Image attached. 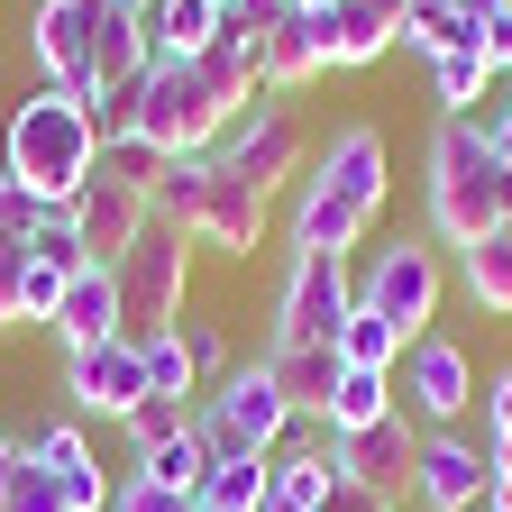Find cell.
I'll return each mask as SVG.
<instances>
[{"mask_svg": "<svg viewBox=\"0 0 512 512\" xmlns=\"http://www.w3.org/2000/svg\"><path fill=\"white\" fill-rule=\"evenodd\" d=\"M394 202V156H384V128L375 119H348L330 128V147H320L293 183V247H330V256H357L366 229L384 220Z\"/></svg>", "mask_w": 512, "mask_h": 512, "instance_id": "obj_1", "label": "cell"}, {"mask_svg": "<svg viewBox=\"0 0 512 512\" xmlns=\"http://www.w3.org/2000/svg\"><path fill=\"white\" fill-rule=\"evenodd\" d=\"M0 174L28 183L46 211H74V192L101 174V128L74 92L55 83H28V101L10 110V128H0Z\"/></svg>", "mask_w": 512, "mask_h": 512, "instance_id": "obj_2", "label": "cell"}, {"mask_svg": "<svg viewBox=\"0 0 512 512\" xmlns=\"http://www.w3.org/2000/svg\"><path fill=\"white\" fill-rule=\"evenodd\" d=\"M421 211L439 247H476L485 229L512 220V174L485 138V119H439L430 156H421Z\"/></svg>", "mask_w": 512, "mask_h": 512, "instance_id": "obj_3", "label": "cell"}, {"mask_svg": "<svg viewBox=\"0 0 512 512\" xmlns=\"http://www.w3.org/2000/svg\"><path fill=\"white\" fill-rule=\"evenodd\" d=\"M293 430H311V421H293V403H284V384H275L266 357H238L211 394H192V439H202L211 467L220 458H275Z\"/></svg>", "mask_w": 512, "mask_h": 512, "instance_id": "obj_4", "label": "cell"}, {"mask_svg": "<svg viewBox=\"0 0 512 512\" xmlns=\"http://www.w3.org/2000/svg\"><path fill=\"white\" fill-rule=\"evenodd\" d=\"M110 275H119V330L128 339L174 330V320H183V293H192V229H174V220L147 211V229L128 238V256H119Z\"/></svg>", "mask_w": 512, "mask_h": 512, "instance_id": "obj_5", "label": "cell"}, {"mask_svg": "<svg viewBox=\"0 0 512 512\" xmlns=\"http://www.w3.org/2000/svg\"><path fill=\"white\" fill-rule=\"evenodd\" d=\"M229 101L211 92L202 64H147V92H138V138L165 156H211L229 138Z\"/></svg>", "mask_w": 512, "mask_h": 512, "instance_id": "obj_6", "label": "cell"}, {"mask_svg": "<svg viewBox=\"0 0 512 512\" xmlns=\"http://www.w3.org/2000/svg\"><path fill=\"white\" fill-rule=\"evenodd\" d=\"M439 293H448V266H439L430 238H394V247H375L366 266H357V302L375 320H394L403 348L439 330Z\"/></svg>", "mask_w": 512, "mask_h": 512, "instance_id": "obj_7", "label": "cell"}, {"mask_svg": "<svg viewBox=\"0 0 512 512\" xmlns=\"http://www.w3.org/2000/svg\"><path fill=\"white\" fill-rule=\"evenodd\" d=\"M357 311V275L348 256L330 247H293L284 256V284H275V348H311V339H339V320Z\"/></svg>", "mask_w": 512, "mask_h": 512, "instance_id": "obj_8", "label": "cell"}, {"mask_svg": "<svg viewBox=\"0 0 512 512\" xmlns=\"http://www.w3.org/2000/svg\"><path fill=\"white\" fill-rule=\"evenodd\" d=\"M211 156H220L238 183H256V192L275 202L284 183H302V165H311V138H302L293 101H284V92H266L256 110H238V119H229V138H220Z\"/></svg>", "mask_w": 512, "mask_h": 512, "instance_id": "obj_9", "label": "cell"}, {"mask_svg": "<svg viewBox=\"0 0 512 512\" xmlns=\"http://www.w3.org/2000/svg\"><path fill=\"white\" fill-rule=\"evenodd\" d=\"M394 394H403V421L412 430H467V412H476V357L448 330H430V339L403 348Z\"/></svg>", "mask_w": 512, "mask_h": 512, "instance_id": "obj_10", "label": "cell"}, {"mask_svg": "<svg viewBox=\"0 0 512 512\" xmlns=\"http://www.w3.org/2000/svg\"><path fill=\"white\" fill-rule=\"evenodd\" d=\"M92 46H101V0H37L28 19V55L55 92L92 101Z\"/></svg>", "mask_w": 512, "mask_h": 512, "instance_id": "obj_11", "label": "cell"}, {"mask_svg": "<svg viewBox=\"0 0 512 512\" xmlns=\"http://www.w3.org/2000/svg\"><path fill=\"white\" fill-rule=\"evenodd\" d=\"M485 439L467 430H421V458H412V503L421 512H485Z\"/></svg>", "mask_w": 512, "mask_h": 512, "instance_id": "obj_12", "label": "cell"}, {"mask_svg": "<svg viewBox=\"0 0 512 512\" xmlns=\"http://www.w3.org/2000/svg\"><path fill=\"white\" fill-rule=\"evenodd\" d=\"M64 394H74V412H92V421H128L147 403V357H138V339H101V348H74L64 357Z\"/></svg>", "mask_w": 512, "mask_h": 512, "instance_id": "obj_13", "label": "cell"}, {"mask_svg": "<svg viewBox=\"0 0 512 512\" xmlns=\"http://www.w3.org/2000/svg\"><path fill=\"white\" fill-rule=\"evenodd\" d=\"M266 192L256 183H238L220 156H211V174H202V211H192V247H211V256H256L266 247Z\"/></svg>", "mask_w": 512, "mask_h": 512, "instance_id": "obj_14", "label": "cell"}, {"mask_svg": "<svg viewBox=\"0 0 512 512\" xmlns=\"http://www.w3.org/2000/svg\"><path fill=\"white\" fill-rule=\"evenodd\" d=\"M412 458H421V430L394 412V421H375V430H348V439H330V467L339 476H357V485H375V494H412Z\"/></svg>", "mask_w": 512, "mask_h": 512, "instance_id": "obj_15", "label": "cell"}, {"mask_svg": "<svg viewBox=\"0 0 512 512\" xmlns=\"http://www.w3.org/2000/svg\"><path fill=\"white\" fill-rule=\"evenodd\" d=\"M28 458H37L46 476H55L64 512H110V467L92 458L83 421H37V430H28Z\"/></svg>", "mask_w": 512, "mask_h": 512, "instance_id": "obj_16", "label": "cell"}, {"mask_svg": "<svg viewBox=\"0 0 512 512\" xmlns=\"http://www.w3.org/2000/svg\"><path fill=\"white\" fill-rule=\"evenodd\" d=\"M64 220H74V238H83V256H92V266H119V256H128V238L147 229V192H128V183L92 174V183L74 192V211H64Z\"/></svg>", "mask_w": 512, "mask_h": 512, "instance_id": "obj_17", "label": "cell"}, {"mask_svg": "<svg viewBox=\"0 0 512 512\" xmlns=\"http://www.w3.org/2000/svg\"><path fill=\"white\" fill-rule=\"evenodd\" d=\"M330 430H293L266 458V503L256 512H330Z\"/></svg>", "mask_w": 512, "mask_h": 512, "instance_id": "obj_18", "label": "cell"}, {"mask_svg": "<svg viewBox=\"0 0 512 512\" xmlns=\"http://www.w3.org/2000/svg\"><path fill=\"white\" fill-rule=\"evenodd\" d=\"M256 64H266V92H302L311 74H330V10H284Z\"/></svg>", "mask_w": 512, "mask_h": 512, "instance_id": "obj_19", "label": "cell"}, {"mask_svg": "<svg viewBox=\"0 0 512 512\" xmlns=\"http://www.w3.org/2000/svg\"><path fill=\"white\" fill-rule=\"evenodd\" d=\"M46 330H55V348H64V357L119 339V275H110V266H83L74 284H64V302H55Z\"/></svg>", "mask_w": 512, "mask_h": 512, "instance_id": "obj_20", "label": "cell"}, {"mask_svg": "<svg viewBox=\"0 0 512 512\" xmlns=\"http://www.w3.org/2000/svg\"><path fill=\"white\" fill-rule=\"evenodd\" d=\"M266 366H275V384H284L293 421L320 430V412H330V394H339V348H330V339H311V348H266Z\"/></svg>", "mask_w": 512, "mask_h": 512, "instance_id": "obj_21", "label": "cell"}, {"mask_svg": "<svg viewBox=\"0 0 512 512\" xmlns=\"http://www.w3.org/2000/svg\"><path fill=\"white\" fill-rule=\"evenodd\" d=\"M403 37V19L366 10V0H330V74H366V64H384Z\"/></svg>", "mask_w": 512, "mask_h": 512, "instance_id": "obj_22", "label": "cell"}, {"mask_svg": "<svg viewBox=\"0 0 512 512\" xmlns=\"http://www.w3.org/2000/svg\"><path fill=\"white\" fill-rule=\"evenodd\" d=\"M394 412H403L394 375H375V366H339V394H330V412H320V430L348 439V430H375V421H394Z\"/></svg>", "mask_w": 512, "mask_h": 512, "instance_id": "obj_23", "label": "cell"}, {"mask_svg": "<svg viewBox=\"0 0 512 512\" xmlns=\"http://www.w3.org/2000/svg\"><path fill=\"white\" fill-rule=\"evenodd\" d=\"M220 37V10L211 0H147V55L156 64H192Z\"/></svg>", "mask_w": 512, "mask_h": 512, "instance_id": "obj_24", "label": "cell"}, {"mask_svg": "<svg viewBox=\"0 0 512 512\" xmlns=\"http://www.w3.org/2000/svg\"><path fill=\"white\" fill-rule=\"evenodd\" d=\"M458 284H467V302H476V311L512 320V220H503V229H485L476 247H458Z\"/></svg>", "mask_w": 512, "mask_h": 512, "instance_id": "obj_25", "label": "cell"}, {"mask_svg": "<svg viewBox=\"0 0 512 512\" xmlns=\"http://www.w3.org/2000/svg\"><path fill=\"white\" fill-rule=\"evenodd\" d=\"M503 74H494V55L485 46H448V55H430V101H439V119H476V92H494Z\"/></svg>", "mask_w": 512, "mask_h": 512, "instance_id": "obj_26", "label": "cell"}, {"mask_svg": "<svg viewBox=\"0 0 512 512\" xmlns=\"http://www.w3.org/2000/svg\"><path fill=\"white\" fill-rule=\"evenodd\" d=\"M330 348H339V366H375V375H394V366H403V330H394V320H375L366 302L339 320V339H330Z\"/></svg>", "mask_w": 512, "mask_h": 512, "instance_id": "obj_27", "label": "cell"}, {"mask_svg": "<svg viewBox=\"0 0 512 512\" xmlns=\"http://www.w3.org/2000/svg\"><path fill=\"white\" fill-rule=\"evenodd\" d=\"M138 357H147V394H174V403L202 394V375H192V357H183V320L156 330V339H138Z\"/></svg>", "mask_w": 512, "mask_h": 512, "instance_id": "obj_28", "label": "cell"}, {"mask_svg": "<svg viewBox=\"0 0 512 512\" xmlns=\"http://www.w3.org/2000/svg\"><path fill=\"white\" fill-rule=\"evenodd\" d=\"M183 430H192V403H174V394H147L138 412L119 421V439H128V458H156V448H165V439H183Z\"/></svg>", "mask_w": 512, "mask_h": 512, "instance_id": "obj_29", "label": "cell"}, {"mask_svg": "<svg viewBox=\"0 0 512 512\" xmlns=\"http://www.w3.org/2000/svg\"><path fill=\"white\" fill-rule=\"evenodd\" d=\"M266 503V458H220L202 476V512H256Z\"/></svg>", "mask_w": 512, "mask_h": 512, "instance_id": "obj_30", "label": "cell"}, {"mask_svg": "<svg viewBox=\"0 0 512 512\" xmlns=\"http://www.w3.org/2000/svg\"><path fill=\"white\" fill-rule=\"evenodd\" d=\"M202 174H211V156H174L156 174V192H147V211L174 220V229H192V211H202Z\"/></svg>", "mask_w": 512, "mask_h": 512, "instance_id": "obj_31", "label": "cell"}, {"mask_svg": "<svg viewBox=\"0 0 512 512\" xmlns=\"http://www.w3.org/2000/svg\"><path fill=\"white\" fill-rule=\"evenodd\" d=\"M0 512H64V494H55V476L28 458V439L10 448V476H0Z\"/></svg>", "mask_w": 512, "mask_h": 512, "instance_id": "obj_32", "label": "cell"}, {"mask_svg": "<svg viewBox=\"0 0 512 512\" xmlns=\"http://www.w3.org/2000/svg\"><path fill=\"white\" fill-rule=\"evenodd\" d=\"M165 165H174V156H165V147H147V138H110V147H101V174H110V183H128V192H156V174H165Z\"/></svg>", "mask_w": 512, "mask_h": 512, "instance_id": "obj_33", "label": "cell"}, {"mask_svg": "<svg viewBox=\"0 0 512 512\" xmlns=\"http://www.w3.org/2000/svg\"><path fill=\"white\" fill-rule=\"evenodd\" d=\"M138 476H156V485H183V494H202V476H211V458H202V439H165L156 458H138Z\"/></svg>", "mask_w": 512, "mask_h": 512, "instance_id": "obj_34", "label": "cell"}, {"mask_svg": "<svg viewBox=\"0 0 512 512\" xmlns=\"http://www.w3.org/2000/svg\"><path fill=\"white\" fill-rule=\"evenodd\" d=\"M110 512H202V494H183V485H156V476H138V467H128V476L110 485Z\"/></svg>", "mask_w": 512, "mask_h": 512, "instance_id": "obj_35", "label": "cell"}, {"mask_svg": "<svg viewBox=\"0 0 512 512\" xmlns=\"http://www.w3.org/2000/svg\"><path fill=\"white\" fill-rule=\"evenodd\" d=\"M183 357H192V375L202 384H220L238 357H229V339H220V320H183Z\"/></svg>", "mask_w": 512, "mask_h": 512, "instance_id": "obj_36", "label": "cell"}, {"mask_svg": "<svg viewBox=\"0 0 512 512\" xmlns=\"http://www.w3.org/2000/svg\"><path fill=\"white\" fill-rule=\"evenodd\" d=\"M275 19H284V0H220V37H238V46H266Z\"/></svg>", "mask_w": 512, "mask_h": 512, "instance_id": "obj_37", "label": "cell"}, {"mask_svg": "<svg viewBox=\"0 0 512 512\" xmlns=\"http://www.w3.org/2000/svg\"><path fill=\"white\" fill-rule=\"evenodd\" d=\"M46 220H55V211L37 202V192H28V183H10V174H0V229H10V238H37Z\"/></svg>", "mask_w": 512, "mask_h": 512, "instance_id": "obj_38", "label": "cell"}, {"mask_svg": "<svg viewBox=\"0 0 512 512\" xmlns=\"http://www.w3.org/2000/svg\"><path fill=\"white\" fill-rule=\"evenodd\" d=\"M19 284H28V238L0 229V330H19Z\"/></svg>", "mask_w": 512, "mask_h": 512, "instance_id": "obj_39", "label": "cell"}, {"mask_svg": "<svg viewBox=\"0 0 512 512\" xmlns=\"http://www.w3.org/2000/svg\"><path fill=\"white\" fill-rule=\"evenodd\" d=\"M476 403H485V439H512V366L485 375V394H476Z\"/></svg>", "mask_w": 512, "mask_h": 512, "instance_id": "obj_40", "label": "cell"}, {"mask_svg": "<svg viewBox=\"0 0 512 512\" xmlns=\"http://www.w3.org/2000/svg\"><path fill=\"white\" fill-rule=\"evenodd\" d=\"M330 512H403V503L375 494V485H357V476H330Z\"/></svg>", "mask_w": 512, "mask_h": 512, "instance_id": "obj_41", "label": "cell"}, {"mask_svg": "<svg viewBox=\"0 0 512 512\" xmlns=\"http://www.w3.org/2000/svg\"><path fill=\"white\" fill-rule=\"evenodd\" d=\"M485 55H494V74H512V10H503V19L485 28Z\"/></svg>", "mask_w": 512, "mask_h": 512, "instance_id": "obj_42", "label": "cell"}, {"mask_svg": "<svg viewBox=\"0 0 512 512\" xmlns=\"http://www.w3.org/2000/svg\"><path fill=\"white\" fill-rule=\"evenodd\" d=\"M485 512H512V476H494V485H485Z\"/></svg>", "mask_w": 512, "mask_h": 512, "instance_id": "obj_43", "label": "cell"}, {"mask_svg": "<svg viewBox=\"0 0 512 512\" xmlns=\"http://www.w3.org/2000/svg\"><path fill=\"white\" fill-rule=\"evenodd\" d=\"M284 10H330V0H284Z\"/></svg>", "mask_w": 512, "mask_h": 512, "instance_id": "obj_44", "label": "cell"}, {"mask_svg": "<svg viewBox=\"0 0 512 512\" xmlns=\"http://www.w3.org/2000/svg\"><path fill=\"white\" fill-rule=\"evenodd\" d=\"M503 92H512V74H503Z\"/></svg>", "mask_w": 512, "mask_h": 512, "instance_id": "obj_45", "label": "cell"}, {"mask_svg": "<svg viewBox=\"0 0 512 512\" xmlns=\"http://www.w3.org/2000/svg\"><path fill=\"white\" fill-rule=\"evenodd\" d=\"M211 10H220V0H211Z\"/></svg>", "mask_w": 512, "mask_h": 512, "instance_id": "obj_46", "label": "cell"}]
</instances>
